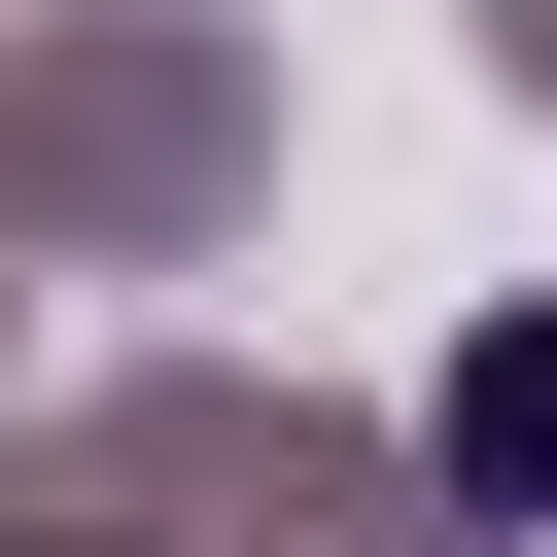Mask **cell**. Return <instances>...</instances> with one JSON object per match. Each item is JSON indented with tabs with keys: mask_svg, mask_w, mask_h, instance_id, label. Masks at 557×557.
Returning <instances> with one entry per match:
<instances>
[{
	"mask_svg": "<svg viewBox=\"0 0 557 557\" xmlns=\"http://www.w3.org/2000/svg\"><path fill=\"white\" fill-rule=\"evenodd\" d=\"M418 453H453V522H557V278H522V313H453Z\"/></svg>",
	"mask_w": 557,
	"mask_h": 557,
	"instance_id": "6da1fadb",
	"label": "cell"
}]
</instances>
